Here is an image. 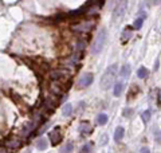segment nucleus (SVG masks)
I'll return each instance as SVG.
<instances>
[{
	"label": "nucleus",
	"instance_id": "nucleus-7",
	"mask_svg": "<svg viewBox=\"0 0 161 153\" xmlns=\"http://www.w3.org/2000/svg\"><path fill=\"white\" fill-rule=\"evenodd\" d=\"M79 132H80V134L82 136H89L93 132V126L90 125V122L82 121L80 122V125H79Z\"/></svg>",
	"mask_w": 161,
	"mask_h": 153
},
{
	"label": "nucleus",
	"instance_id": "nucleus-10",
	"mask_svg": "<svg viewBox=\"0 0 161 153\" xmlns=\"http://www.w3.org/2000/svg\"><path fill=\"white\" fill-rule=\"evenodd\" d=\"M6 146L9 148V149H18V148L22 146V142H20L18 139H14L11 141H7L6 142Z\"/></svg>",
	"mask_w": 161,
	"mask_h": 153
},
{
	"label": "nucleus",
	"instance_id": "nucleus-3",
	"mask_svg": "<svg viewBox=\"0 0 161 153\" xmlns=\"http://www.w3.org/2000/svg\"><path fill=\"white\" fill-rule=\"evenodd\" d=\"M126 7H128V0H119L117 3V6L113 9V20L115 23H118L121 19L125 16V12H126Z\"/></svg>",
	"mask_w": 161,
	"mask_h": 153
},
{
	"label": "nucleus",
	"instance_id": "nucleus-17",
	"mask_svg": "<svg viewBox=\"0 0 161 153\" xmlns=\"http://www.w3.org/2000/svg\"><path fill=\"white\" fill-rule=\"evenodd\" d=\"M142 23H144V18L141 16V18H138V19L134 22V24H133V28H136V30L141 28V26H142Z\"/></svg>",
	"mask_w": 161,
	"mask_h": 153
},
{
	"label": "nucleus",
	"instance_id": "nucleus-16",
	"mask_svg": "<svg viewBox=\"0 0 161 153\" xmlns=\"http://www.w3.org/2000/svg\"><path fill=\"white\" fill-rule=\"evenodd\" d=\"M106 122H108V116H106V114L102 113V114L98 116V124H99V125H105Z\"/></svg>",
	"mask_w": 161,
	"mask_h": 153
},
{
	"label": "nucleus",
	"instance_id": "nucleus-18",
	"mask_svg": "<svg viewBox=\"0 0 161 153\" xmlns=\"http://www.w3.org/2000/svg\"><path fill=\"white\" fill-rule=\"evenodd\" d=\"M150 116H152V113H150V110L144 111V113H142V120H144V122H149Z\"/></svg>",
	"mask_w": 161,
	"mask_h": 153
},
{
	"label": "nucleus",
	"instance_id": "nucleus-11",
	"mask_svg": "<svg viewBox=\"0 0 161 153\" xmlns=\"http://www.w3.org/2000/svg\"><path fill=\"white\" fill-rule=\"evenodd\" d=\"M137 75H138V78L141 79H145V78H148V75H149V70L147 67H140L138 71H137Z\"/></svg>",
	"mask_w": 161,
	"mask_h": 153
},
{
	"label": "nucleus",
	"instance_id": "nucleus-6",
	"mask_svg": "<svg viewBox=\"0 0 161 153\" xmlns=\"http://www.w3.org/2000/svg\"><path fill=\"white\" fill-rule=\"evenodd\" d=\"M93 79H94V76H93V74H90V73L80 75V78L78 79V88H82V89L87 88V86H90L93 83Z\"/></svg>",
	"mask_w": 161,
	"mask_h": 153
},
{
	"label": "nucleus",
	"instance_id": "nucleus-19",
	"mask_svg": "<svg viewBox=\"0 0 161 153\" xmlns=\"http://www.w3.org/2000/svg\"><path fill=\"white\" fill-rule=\"evenodd\" d=\"M154 137H156V142H157V144H161V130H154Z\"/></svg>",
	"mask_w": 161,
	"mask_h": 153
},
{
	"label": "nucleus",
	"instance_id": "nucleus-13",
	"mask_svg": "<svg viewBox=\"0 0 161 153\" xmlns=\"http://www.w3.org/2000/svg\"><path fill=\"white\" fill-rule=\"evenodd\" d=\"M122 137H124V128L118 126L117 129H115V132H114V140L118 142V141H121Z\"/></svg>",
	"mask_w": 161,
	"mask_h": 153
},
{
	"label": "nucleus",
	"instance_id": "nucleus-15",
	"mask_svg": "<svg viewBox=\"0 0 161 153\" xmlns=\"http://www.w3.org/2000/svg\"><path fill=\"white\" fill-rule=\"evenodd\" d=\"M36 146H38V149L40 150H43V149H46V146H47V140L46 139H39L38 142H36Z\"/></svg>",
	"mask_w": 161,
	"mask_h": 153
},
{
	"label": "nucleus",
	"instance_id": "nucleus-26",
	"mask_svg": "<svg viewBox=\"0 0 161 153\" xmlns=\"http://www.w3.org/2000/svg\"><path fill=\"white\" fill-rule=\"evenodd\" d=\"M154 3H156V4H158V3H161V0H154Z\"/></svg>",
	"mask_w": 161,
	"mask_h": 153
},
{
	"label": "nucleus",
	"instance_id": "nucleus-25",
	"mask_svg": "<svg viewBox=\"0 0 161 153\" xmlns=\"http://www.w3.org/2000/svg\"><path fill=\"white\" fill-rule=\"evenodd\" d=\"M140 152H149V149H148V148H141V149H140Z\"/></svg>",
	"mask_w": 161,
	"mask_h": 153
},
{
	"label": "nucleus",
	"instance_id": "nucleus-9",
	"mask_svg": "<svg viewBox=\"0 0 161 153\" xmlns=\"http://www.w3.org/2000/svg\"><path fill=\"white\" fill-rule=\"evenodd\" d=\"M119 76H121V79H128L129 76H130V66L129 65H124L122 66Z\"/></svg>",
	"mask_w": 161,
	"mask_h": 153
},
{
	"label": "nucleus",
	"instance_id": "nucleus-24",
	"mask_svg": "<svg viewBox=\"0 0 161 153\" xmlns=\"http://www.w3.org/2000/svg\"><path fill=\"white\" fill-rule=\"evenodd\" d=\"M46 129H47V124H46V125H43V126L39 129V134H42L43 132H46Z\"/></svg>",
	"mask_w": 161,
	"mask_h": 153
},
{
	"label": "nucleus",
	"instance_id": "nucleus-22",
	"mask_svg": "<svg viewBox=\"0 0 161 153\" xmlns=\"http://www.w3.org/2000/svg\"><path fill=\"white\" fill-rule=\"evenodd\" d=\"M133 113V110L132 109H125L124 111H122V114H124V117H129L130 114Z\"/></svg>",
	"mask_w": 161,
	"mask_h": 153
},
{
	"label": "nucleus",
	"instance_id": "nucleus-20",
	"mask_svg": "<svg viewBox=\"0 0 161 153\" xmlns=\"http://www.w3.org/2000/svg\"><path fill=\"white\" fill-rule=\"evenodd\" d=\"M80 152H85V153H86V152H92V145H90V144L85 145L82 149H80Z\"/></svg>",
	"mask_w": 161,
	"mask_h": 153
},
{
	"label": "nucleus",
	"instance_id": "nucleus-14",
	"mask_svg": "<svg viewBox=\"0 0 161 153\" xmlns=\"http://www.w3.org/2000/svg\"><path fill=\"white\" fill-rule=\"evenodd\" d=\"M71 113H73V105H71V104H66V105H64L63 108H62V114L66 116V117H69Z\"/></svg>",
	"mask_w": 161,
	"mask_h": 153
},
{
	"label": "nucleus",
	"instance_id": "nucleus-5",
	"mask_svg": "<svg viewBox=\"0 0 161 153\" xmlns=\"http://www.w3.org/2000/svg\"><path fill=\"white\" fill-rule=\"evenodd\" d=\"M48 139H50V142H51V145L57 146L60 141H62V134H60V130L59 128H54V129L48 133Z\"/></svg>",
	"mask_w": 161,
	"mask_h": 153
},
{
	"label": "nucleus",
	"instance_id": "nucleus-8",
	"mask_svg": "<svg viewBox=\"0 0 161 153\" xmlns=\"http://www.w3.org/2000/svg\"><path fill=\"white\" fill-rule=\"evenodd\" d=\"M132 34H133L132 27H126V28L124 30L122 35H121V42H122V43H128V42H129V39L132 38Z\"/></svg>",
	"mask_w": 161,
	"mask_h": 153
},
{
	"label": "nucleus",
	"instance_id": "nucleus-2",
	"mask_svg": "<svg viewBox=\"0 0 161 153\" xmlns=\"http://www.w3.org/2000/svg\"><path fill=\"white\" fill-rule=\"evenodd\" d=\"M106 38H108V32L106 30L102 28L101 31L97 34V37L94 38V40L92 42V54L93 55H98L101 51H102L105 42H106Z\"/></svg>",
	"mask_w": 161,
	"mask_h": 153
},
{
	"label": "nucleus",
	"instance_id": "nucleus-23",
	"mask_svg": "<svg viewBox=\"0 0 161 153\" xmlns=\"http://www.w3.org/2000/svg\"><path fill=\"white\" fill-rule=\"evenodd\" d=\"M106 142H108V136H106V134H103L102 137H101V144H103V145H105Z\"/></svg>",
	"mask_w": 161,
	"mask_h": 153
},
{
	"label": "nucleus",
	"instance_id": "nucleus-12",
	"mask_svg": "<svg viewBox=\"0 0 161 153\" xmlns=\"http://www.w3.org/2000/svg\"><path fill=\"white\" fill-rule=\"evenodd\" d=\"M122 89H124L122 82H117V83H115V85H114V89H113L114 95H115V97H119L121 93H122Z\"/></svg>",
	"mask_w": 161,
	"mask_h": 153
},
{
	"label": "nucleus",
	"instance_id": "nucleus-21",
	"mask_svg": "<svg viewBox=\"0 0 161 153\" xmlns=\"http://www.w3.org/2000/svg\"><path fill=\"white\" fill-rule=\"evenodd\" d=\"M71 150H73V144H67V145L62 149V152H71Z\"/></svg>",
	"mask_w": 161,
	"mask_h": 153
},
{
	"label": "nucleus",
	"instance_id": "nucleus-1",
	"mask_svg": "<svg viewBox=\"0 0 161 153\" xmlns=\"http://www.w3.org/2000/svg\"><path fill=\"white\" fill-rule=\"evenodd\" d=\"M117 65H112L105 70V73L102 74V78H101V89L102 90H109L113 86V81L117 75Z\"/></svg>",
	"mask_w": 161,
	"mask_h": 153
},
{
	"label": "nucleus",
	"instance_id": "nucleus-4",
	"mask_svg": "<svg viewBox=\"0 0 161 153\" xmlns=\"http://www.w3.org/2000/svg\"><path fill=\"white\" fill-rule=\"evenodd\" d=\"M93 27H94V22H93V20H82V22H79L78 24L71 26L73 31H77V32H87V31H92Z\"/></svg>",
	"mask_w": 161,
	"mask_h": 153
}]
</instances>
